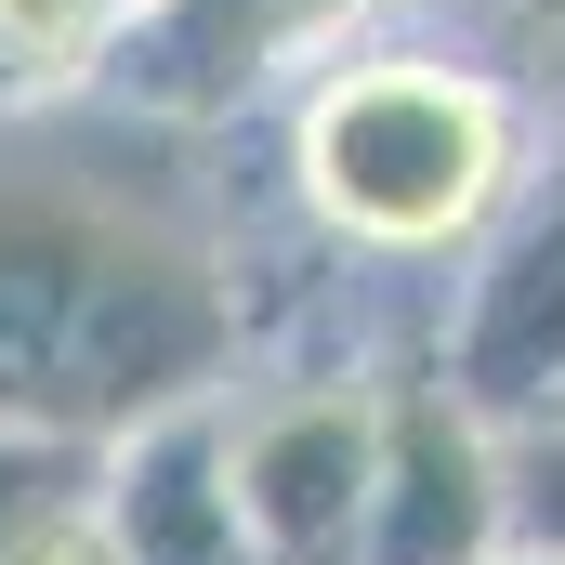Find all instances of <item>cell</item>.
<instances>
[{"label": "cell", "instance_id": "obj_3", "mask_svg": "<svg viewBox=\"0 0 565 565\" xmlns=\"http://www.w3.org/2000/svg\"><path fill=\"white\" fill-rule=\"evenodd\" d=\"M211 460L264 565H355L382 460V355H302L211 395Z\"/></svg>", "mask_w": 565, "mask_h": 565}, {"label": "cell", "instance_id": "obj_8", "mask_svg": "<svg viewBox=\"0 0 565 565\" xmlns=\"http://www.w3.org/2000/svg\"><path fill=\"white\" fill-rule=\"evenodd\" d=\"M132 13L119 0H0V132H40L66 106H106Z\"/></svg>", "mask_w": 565, "mask_h": 565}, {"label": "cell", "instance_id": "obj_5", "mask_svg": "<svg viewBox=\"0 0 565 565\" xmlns=\"http://www.w3.org/2000/svg\"><path fill=\"white\" fill-rule=\"evenodd\" d=\"M422 0H158L132 40H119V79L106 106L171 119V132H211V119H250L277 106L289 79L369 26H408Z\"/></svg>", "mask_w": 565, "mask_h": 565}, {"label": "cell", "instance_id": "obj_1", "mask_svg": "<svg viewBox=\"0 0 565 565\" xmlns=\"http://www.w3.org/2000/svg\"><path fill=\"white\" fill-rule=\"evenodd\" d=\"M250 355L237 277L211 237L132 211L119 184L0 171V434L119 447L224 395Z\"/></svg>", "mask_w": 565, "mask_h": 565}, {"label": "cell", "instance_id": "obj_7", "mask_svg": "<svg viewBox=\"0 0 565 565\" xmlns=\"http://www.w3.org/2000/svg\"><path fill=\"white\" fill-rule=\"evenodd\" d=\"M106 526L132 565H264L237 500H224V460H211V395L106 447Z\"/></svg>", "mask_w": 565, "mask_h": 565}, {"label": "cell", "instance_id": "obj_6", "mask_svg": "<svg viewBox=\"0 0 565 565\" xmlns=\"http://www.w3.org/2000/svg\"><path fill=\"white\" fill-rule=\"evenodd\" d=\"M434 355H447V382L487 422H526V408L565 395V106L540 119V171L500 211V237L473 250V277L447 302V329H434Z\"/></svg>", "mask_w": 565, "mask_h": 565}, {"label": "cell", "instance_id": "obj_9", "mask_svg": "<svg viewBox=\"0 0 565 565\" xmlns=\"http://www.w3.org/2000/svg\"><path fill=\"white\" fill-rule=\"evenodd\" d=\"M500 487H513V553H565V395L500 422Z\"/></svg>", "mask_w": 565, "mask_h": 565}, {"label": "cell", "instance_id": "obj_2", "mask_svg": "<svg viewBox=\"0 0 565 565\" xmlns=\"http://www.w3.org/2000/svg\"><path fill=\"white\" fill-rule=\"evenodd\" d=\"M540 93L434 26H369L277 93V198L355 277H434L500 237L540 171Z\"/></svg>", "mask_w": 565, "mask_h": 565}, {"label": "cell", "instance_id": "obj_11", "mask_svg": "<svg viewBox=\"0 0 565 565\" xmlns=\"http://www.w3.org/2000/svg\"><path fill=\"white\" fill-rule=\"evenodd\" d=\"M119 13H132V26H145V13H158V0H119Z\"/></svg>", "mask_w": 565, "mask_h": 565}, {"label": "cell", "instance_id": "obj_4", "mask_svg": "<svg viewBox=\"0 0 565 565\" xmlns=\"http://www.w3.org/2000/svg\"><path fill=\"white\" fill-rule=\"evenodd\" d=\"M513 553V487L500 422L447 382V355H382V460H369V540L355 565H500Z\"/></svg>", "mask_w": 565, "mask_h": 565}, {"label": "cell", "instance_id": "obj_10", "mask_svg": "<svg viewBox=\"0 0 565 565\" xmlns=\"http://www.w3.org/2000/svg\"><path fill=\"white\" fill-rule=\"evenodd\" d=\"M500 565H565V553H500Z\"/></svg>", "mask_w": 565, "mask_h": 565}]
</instances>
